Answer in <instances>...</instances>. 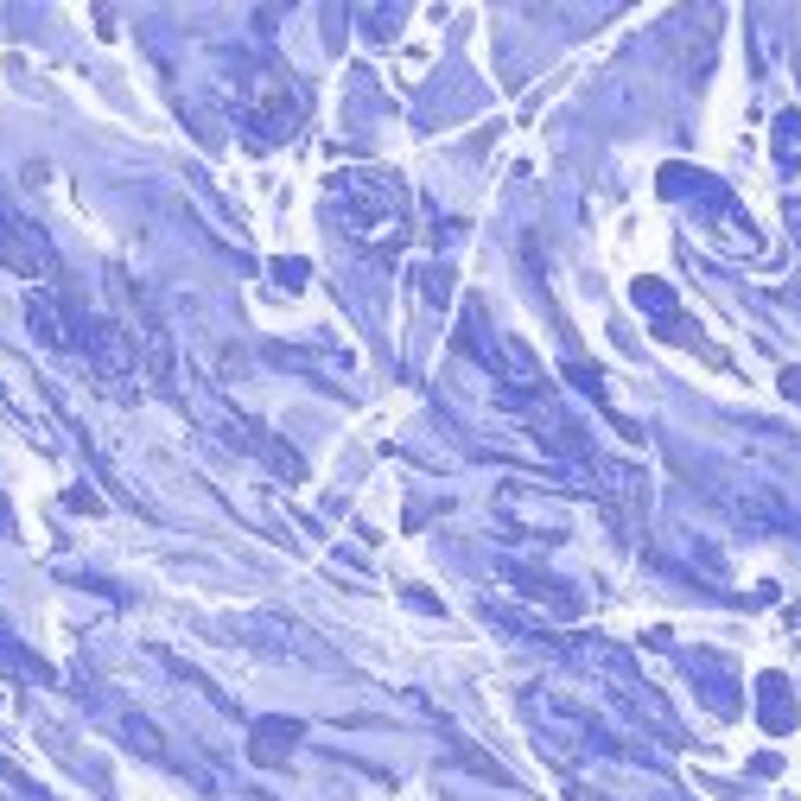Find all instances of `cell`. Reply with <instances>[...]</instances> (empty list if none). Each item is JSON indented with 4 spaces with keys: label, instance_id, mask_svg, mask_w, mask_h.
<instances>
[{
    "label": "cell",
    "instance_id": "obj_2",
    "mask_svg": "<svg viewBox=\"0 0 801 801\" xmlns=\"http://www.w3.org/2000/svg\"><path fill=\"white\" fill-rule=\"evenodd\" d=\"M757 726L769 738H789L801 726V706H796V688L782 674H757Z\"/></svg>",
    "mask_w": 801,
    "mask_h": 801
},
{
    "label": "cell",
    "instance_id": "obj_7",
    "mask_svg": "<svg viewBox=\"0 0 801 801\" xmlns=\"http://www.w3.org/2000/svg\"><path fill=\"white\" fill-rule=\"evenodd\" d=\"M782 395H789V400L801 407V369H782Z\"/></svg>",
    "mask_w": 801,
    "mask_h": 801
},
{
    "label": "cell",
    "instance_id": "obj_6",
    "mask_svg": "<svg viewBox=\"0 0 801 801\" xmlns=\"http://www.w3.org/2000/svg\"><path fill=\"white\" fill-rule=\"evenodd\" d=\"M274 274H280V280H287V287H306V261H280V267H274Z\"/></svg>",
    "mask_w": 801,
    "mask_h": 801
},
{
    "label": "cell",
    "instance_id": "obj_3",
    "mask_svg": "<svg viewBox=\"0 0 801 801\" xmlns=\"http://www.w3.org/2000/svg\"><path fill=\"white\" fill-rule=\"evenodd\" d=\"M299 738H306L299 719H255V726H249V757H255L261 769H280Z\"/></svg>",
    "mask_w": 801,
    "mask_h": 801
},
{
    "label": "cell",
    "instance_id": "obj_5",
    "mask_svg": "<svg viewBox=\"0 0 801 801\" xmlns=\"http://www.w3.org/2000/svg\"><path fill=\"white\" fill-rule=\"evenodd\" d=\"M769 146H776V166H782V172H801V115H782Z\"/></svg>",
    "mask_w": 801,
    "mask_h": 801
},
{
    "label": "cell",
    "instance_id": "obj_1",
    "mask_svg": "<svg viewBox=\"0 0 801 801\" xmlns=\"http://www.w3.org/2000/svg\"><path fill=\"white\" fill-rule=\"evenodd\" d=\"M0 267H13V274H26V280H45L58 255H51V242L38 236L26 217H0Z\"/></svg>",
    "mask_w": 801,
    "mask_h": 801
},
{
    "label": "cell",
    "instance_id": "obj_4",
    "mask_svg": "<svg viewBox=\"0 0 801 801\" xmlns=\"http://www.w3.org/2000/svg\"><path fill=\"white\" fill-rule=\"evenodd\" d=\"M636 306H643V312H649L656 325H668V319L681 312V306H674V287H668V280H636Z\"/></svg>",
    "mask_w": 801,
    "mask_h": 801
}]
</instances>
